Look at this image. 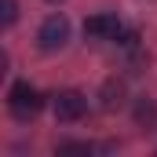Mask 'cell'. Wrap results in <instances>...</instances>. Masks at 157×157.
<instances>
[{
    "instance_id": "cell-1",
    "label": "cell",
    "mask_w": 157,
    "mask_h": 157,
    "mask_svg": "<svg viewBox=\"0 0 157 157\" xmlns=\"http://www.w3.org/2000/svg\"><path fill=\"white\" fill-rule=\"evenodd\" d=\"M40 106H44V99H40V91L29 84V80L11 84V91H7V110H11V117H15V121H29V117H37Z\"/></svg>"
},
{
    "instance_id": "cell-2",
    "label": "cell",
    "mask_w": 157,
    "mask_h": 157,
    "mask_svg": "<svg viewBox=\"0 0 157 157\" xmlns=\"http://www.w3.org/2000/svg\"><path fill=\"white\" fill-rule=\"evenodd\" d=\"M66 40H70V18L66 15H48L40 22V29H37L40 51H59V48H66Z\"/></svg>"
},
{
    "instance_id": "cell-3",
    "label": "cell",
    "mask_w": 157,
    "mask_h": 157,
    "mask_svg": "<svg viewBox=\"0 0 157 157\" xmlns=\"http://www.w3.org/2000/svg\"><path fill=\"white\" fill-rule=\"evenodd\" d=\"M84 113H88V99L80 91H59L55 95V117L62 121V124H73Z\"/></svg>"
},
{
    "instance_id": "cell-4",
    "label": "cell",
    "mask_w": 157,
    "mask_h": 157,
    "mask_svg": "<svg viewBox=\"0 0 157 157\" xmlns=\"http://www.w3.org/2000/svg\"><path fill=\"white\" fill-rule=\"evenodd\" d=\"M121 33V22L117 15H91V18H84V37L88 40H113Z\"/></svg>"
},
{
    "instance_id": "cell-5",
    "label": "cell",
    "mask_w": 157,
    "mask_h": 157,
    "mask_svg": "<svg viewBox=\"0 0 157 157\" xmlns=\"http://www.w3.org/2000/svg\"><path fill=\"white\" fill-rule=\"evenodd\" d=\"M99 99H102V106H106V110H113L121 99H124V84H121V80H106V84H102V91H99Z\"/></svg>"
},
{
    "instance_id": "cell-6",
    "label": "cell",
    "mask_w": 157,
    "mask_h": 157,
    "mask_svg": "<svg viewBox=\"0 0 157 157\" xmlns=\"http://www.w3.org/2000/svg\"><path fill=\"white\" fill-rule=\"evenodd\" d=\"M0 11H4V15H0V22H4V26H15V18H18V4H15V0H4V4H0Z\"/></svg>"
},
{
    "instance_id": "cell-7",
    "label": "cell",
    "mask_w": 157,
    "mask_h": 157,
    "mask_svg": "<svg viewBox=\"0 0 157 157\" xmlns=\"http://www.w3.org/2000/svg\"><path fill=\"white\" fill-rule=\"evenodd\" d=\"M59 154H62V157H73V154H91V146H88V143H62V146H59Z\"/></svg>"
},
{
    "instance_id": "cell-8",
    "label": "cell",
    "mask_w": 157,
    "mask_h": 157,
    "mask_svg": "<svg viewBox=\"0 0 157 157\" xmlns=\"http://www.w3.org/2000/svg\"><path fill=\"white\" fill-rule=\"evenodd\" d=\"M135 117H139V121H150V117H154V102H150V99H143V102H139V110H135Z\"/></svg>"
},
{
    "instance_id": "cell-9",
    "label": "cell",
    "mask_w": 157,
    "mask_h": 157,
    "mask_svg": "<svg viewBox=\"0 0 157 157\" xmlns=\"http://www.w3.org/2000/svg\"><path fill=\"white\" fill-rule=\"evenodd\" d=\"M51 4H59V0H51Z\"/></svg>"
}]
</instances>
